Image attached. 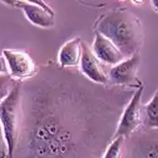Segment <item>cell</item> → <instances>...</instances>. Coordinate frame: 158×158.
Returning <instances> with one entry per match:
<instances>
[{
  "instance_id": "e0dca14e",
  "label": "cell",
  "mask_w": 158,
  "mask_h": 158,
  "mask_svg": "<svg viewBox=\"0 0 158 158\" xmlns=\"http://www.w3.org/2000/svg\"><path fill=\"white\" fill-rule=\"evenodd\" d=\"M0 74H9L8 64L4 56H0Z\"/></svg>"
},
{
  "instance_id": "4fadbf2b",
  "label": "cell",
  "mask_w": 158,
  "mask_h": 158,
  "mask_svg": "<svg viewBox=\"0 0 158 158\" xmlns=\"http://www.w3.org/2000/svg\"><path fill=\"white\" fill-rule=\"evenodd\" d=\"M124 136H117L114 138V141L109 145L106 152L103 153V157L106 158H117L121 155V148L123 145Z\"/></svg>"
},
{
  "instance_id": "9c48e42d",
  "label": "cell",
  "mask_w": 158,
  "mask_h": 158,
  "mask_svg": "<svg viewBox=\"0 0 158 158\" xmlns=\"http://www.w3.org/2000/svg\"><path fill=\"white\" fill-rule=\"evenodd\" d=\"M15 8L21 9L27 20L41 27H51L54 25V15L38 5L18 0Z\"/></svg>"
},
{
  "instance_id": "6da1fadb",
  "label": "cell",
  "mask_w": 158,
  "mask_h": 158,
  "mask_svg": "<svg viewBox=\"0 0 158 158\" xmlns=\"http://www.w3.org/2000/svg\"><path fill=\"white\" fill-rule=\"evenodd\" d=\"M22 83L21 122L13 156L74 157L87 126L76 118L73 94L45 78Z\"/></svg>"
},
{
  "instance_id": "8fae6325",
  "label": "cell",
  "mask_w": 158,
  "mask_h": 158,
  "mask_svg": "<svg viewBox=\"0 0 158 158\" xmlns=\"http://www.w3.org/2000/svg\"><path fill=\"white\" fill-rule=\"evenodd\" d=\"M146 114V124L151 129H158V90L151 102L144 105Z\"/></svg>"
},
{
  "instance_id": "2e32d148",
  "label": "cell",
  "mask_w": 158,
  "mask_h": 158,
  "mask_svg": "<svg viewBox=\"0 0 158 158\" xmlns=\"http://www.w3.org/2000/svg\"><path fill=\"white\" fill-rule=\"evenodd\" d=\"M23 1L31 3V4H34V5H38V6L42 7L43 9H45L47 11H48L50 14H52V15H54V10L44 1V0H23Z\"/></svg>"
},
{
  "instance_id": "52a82bcc",
  "label": "cell",
  "mask_w": 158,
  "mask_h": 158,
  "mask_svg": "<svg viewBox=\"0 0 158 158\" xmlns=\"http://www.w3.org/2000/svg\"><path fill=\"white\" fill-rule=\"evenodd\" d=\"M82 53L81 58V70L84 76L87 77L90 81L99 83L107 84L108 83V74L105 73L103 66L96 54L88 47L85 42H81Z\"/></svg>"
},
{
  "instance_id": "30bf717a",
  "label": "cell",
  "mask_w": 158,
  "mask_h": 158,
  "mask_svg": "<svg viewBox=\"0 0 158 158\" xmlns=\"http://www.w3.org/2000/svg\"><path fill=\"white\" fill-rule=\"evenodd\" d=\"M81 53L82 48L80 38H74L67 41L59 51V64L64 68L79 65L81 63Z\"/></svg>"
},
{
  "instance_id": "d6986e66",
  "label": "cell",
  "mask_w": 158,
  "mask_h": 158,
  "mask_svg": "<svg viewBox=\"0 0 158 158\" xmlns=\"http://www.w3.org/2000/svg\"><path fill=\"white\" fill-rule=\"evenodd\" d=\"M152 5H153V7L155 8V10L158 11V0H152Z\"/></svg>"
},
{
  "instance_id": "7c38bea8",
  "label": "cell",
  "mask_w": 158,
  "mask_h": 158,
  "mask_svg": "<svg viewBox=\"0 0 158 158\" xmlns=\"http://www.w3.org/2000/svg\"><path fill=\"white\" fill-rule=\"evenodd\" d=\"M17 81L10 74H0V102L8 97Z\"/></svg>"
},
{
  "instance_id": "ffe728a7",
  "label": "cell",
  "mask_w": 158,
  "mask_h": 158,
  "mask_svg": "<svg viewBox=\"0 0 158 158\" xmlns=\"http://www.w3.org/2000/svg\"><path fill=\"white\" fill-rule=\"evenodd\" d=\"M144 0H134V2H135V3H142Z\"/></svg>"
},
{
  "instance_id": "9a60e30c",
  "label": "cell",
  "mask_w": 158,
  "mask_h": 158,
  "mask_svg": "<svg viewBox=\"0 0 158 158\" xmlns=\"http://www.w3.org/2000/svg\"><path fill=\"white\" fill-rule=\"evenodd\" d=\"M81 4L84 5H89L90 7H104L106 4V0H78Z\"/></svg>"
},
{
  "instance_id": "8992f818",
  "label": "cell",
  "mask_w": 158,
  "mask_h": 158,
  "mask_svg": "<svg viewBox=\"0 0 158 158\" xmlns=\"http://www.w3.org/2000/svg\"><path fill=\"white\" fill-rule=\"evenodd\" d=\"M140 63L139 53L124 59L120 63L114 64L108 72V83L112 85H129L141 86L137 78V70Z\"/></svg>"
},
{
  "instance_id": "3957f363",
  "label": "cell",
  "mask_w": 158,
  "mask_h": 158,
  "mask_svg": "<svg viewBox=\"0 0 158 158\" xmlns=\"http://www.w3.org/2000/svg\"><path fill=\"white\" fill-rule=\"evenodd\" d=\"M22 81H18L10 93L0 102V121L4 129L8 143L9 157H13L19 137L21 122V88Z\"/></svg>"
},
{
  "instance_id": "5b68a950",
  "label": "cell",
  "mask_w": 158,
  "mask_h": 158,
  "mask_svg": "<svg viewBox=\"0 0 158 158\" xmlns=\"http://www.w3.org/2000/svg\"><path fill=\"white\" fill-rule=\"evenodd\" d=\"M2 54L8 64L9 74L16 81L31 79L37 74V65L30 54L27 52L3 49Z\"/></svg>"
},
{
  "instance_id": "ac0fdd59",
  "label": "cell",
  "mask_w": 158,
  "mask_h": 158,
  "mask_svg": "<svg viewBox=\"0 0 158 158\" xmlns=\"http://www.w3.org/2000/svg\"><path fill=\"white\" fill-rule=\"evenodd\" d=\"M0 1H1L2 3H4V4H6V5H8V6L15 7L18 0H0Z\"/></svg>"
},
{
  "instance_id": "ba28073f",
  "label": "cell",
  "mask_w": 158,
  "mask_h": 158,
  "mask_svg": "<svg viewBox=\"0 0 158 158\" xmlns=\"http://www.w3.org/2000/svg\"><path fill=\"white\" fill-rule=\"evenodd\" d=\"M92 50L100 61L110 65H114L125 59V56L119 48L98 31H95Z\"/></svg>"
},
{
  "instance_id": "7a4b0ae2",
  "label": "cell",
  "mask_w": 158,
  "mask_h": 158,
  "mask_svg": "<svg viewBox=\"0 0 158 158\" xmlns=\"http://www.w3.org/2000/svg\"><path fill=\"white\" fill-rule=\"evenodd\" d=\"M96 31L110 39L125 58L139 53L143 45L141 22L128 10H116L104 14L98 19Z\"/></svg>"
},
{
  "instance_id": "277c9868",
  "label": "cell",
  "mask_w": 158,
  "mask_h": 158,
  "mask_svg": "<svg viewBox=\"0 0 158 158\" xmlns=\"http://www.w3.org/2000/svg\"><path fill=\"white\" fill-rule=\"evenodd\" d=\"M143 86L134 93L130 102L125 108L119 123L114 135V138L117 136L128 137L135 134L142 125L141 119V98L143 95Z\"/></svg>"
},
{
  "instance_id": "5bb4252c",
  "label": "cell",
  "mask_w": 158,
  "mask_h": 158,
  "mask_svg": "<svg viewBox=\"0 0 158 158\" xmlns=\"http://www.w3.org/2000/svg\"><path fill=\"white\" fill-rule=\"evenodd\" d=\"M9 157V151H8V143L6 140L5 133L3 125L0 121V158Z\"/></svg>"
}]
</instances>
